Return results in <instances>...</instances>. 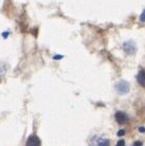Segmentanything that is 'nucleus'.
<instances>
[{
    "label": "nucleus",
    "instance_id": "1",
    "mask_svg": "<svg viewBox=\"0 0 145 146\" xmlns=\"http://www.w3.org/2000/svg\"><path fill=\"white\" fill-rule=\"evenodd\" d=\"M90 146H110L108 139L101 137H93L90 140Z\"/></svg>",
    "mask_w": 145,
    "mask_h": 146
},
{
    "label": "nucleus",
    "instance_id": "2",
    "mask_svg": "<svg viewBox=\"0 0 145 146\" xmlns=\"http://www.w3.org/2000/svg\"><path fill=\"white\" fill-rule=\"evenodd\" d=\"M116 91L119 92L120 94H125V93H127V92L129 91V85L125 80H120L116 85Z\"/></svg>",
    "mask_w": 145,
    "mask_h": 146
},
{
    "label": "nucleus",
    "instance_id": "3",
    "mask_svg": "<svg viewBox=\"0 0 145 146\" xmlns=\"http://www.w3.org/2000/svg\"><path fill=\"white\" fill-rule=\"evenodd\" d=\"M25 146H41V141L36 135H32L27 140Z\"/></svg>",
    "mask_w": 145,
    "mask_h": 146
},
{
    "label": "nucleus",
    "instance_id": "4",
    "mask_svg": "<svg viewBox=\"0 0 145 146\" xmlns=\"http://www.w3.org/2000/svg\"><path fill=\"white\" fill-rule=\"evenodd\" d=\"M116 121L119 124H125L127 121H128V117L127 114L123 111H118L116 113Z\"/></svg>",
    "mask_w": 145,
    "mask_h": 146
},
{
    "label": "nucleus",
    "instance_id": "5",
    "mask_svg": "<svg viewBox=\"0 0 145 146\" xmlns=\"http://www.w3.org/2000/svg\"><path fill=\"white\" fill-rule=\"evenodd\" d=\"M137 80L142 87L145 88V70H140L137 75Z\"/></svg>",
    "mask_w": 145,
    "mask_h": 146
},
{
    "label": "nucleus",
    "instance_id": "6",
    "mask_svg": "<svg viewBox=\"0 0 145 146\" xmlns=\"http://www.w3.org/2000/svg\"><path fill=\"white\" fill-rule=\"evenodd\" d=\"M140 20H141L142 22L145 21V10L143 11V13L141 14V16H140Z\"/></svg>",
    "mask_w": 145,
    "mask_h": 146
},
{
    "label": "nucleus",
    "instance_id": "7",
    "mask_svg": "<svg viewBox=\"0 0 145 146\" xmlns=\"http://www.w3.org/2000/svg\"><path fill=\"white\" fill-rule=\"evenodd\" d=\"M116 135H119V137H122V135H125V131H124L123 129H121L120 131H118V133H116Z\"/></svg>",
    "mask_w": 145,
    "mask_h": 146
},
{
    "label": "nucleus",
    "instance_id": "8",
    "mask_svg": "<svg viewBox=\"0 0 145 146\" xmlns=\"http://www.w3.org/2000/svg\"><path fill=\"white\" fill-rule=\"evenodd\" d=\"M124 145V140H121L120 142L116 144V146H123Z\"/></svg>",
    "mask_w": 145,
    "mask_h": 146
},
{
    "label": "nucleus",
    "instance_id": "9",
    "mask_svg": "<svg viewBox=\"0 0 145 146\" xmlns=\"http://www.w3.org/2000/svg\"><path fill=\"white\" fill-rule=\"evenodd\" d=\"M63 58V56H61V55H56V56H54V59H61Z\"/></svg>",
    "mask_w": 145,
    "mask_h": 146
},
{
    "label": "nucleus",
    "instance_id": "10",
    "mask_svg": "<svg viewBox=\"0 0 145 146\" xmlns=\"http://www.w3.org/2000/svg\"><path fill=\"white\" fill-rule=\"evenodd\" d=\"M140 132H145V128L140 127Z\"/></svg>",
    "mask_w": 145,
    "mask_h": 146
}]
</instances>
